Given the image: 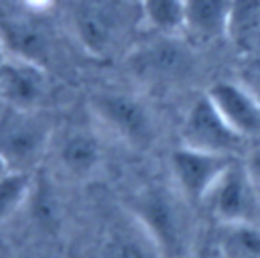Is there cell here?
I'll list each match as a JSON object with an SVG mask.
<instances>
[{
    "instance_id": "obj_1",
    "label": "cell",
    "mask_w": 260,
    "mask_h": 258,
    "mask_svg": "<svg viewBox=\"0 0 260 258\" xmlns=\"http://www.w3.org/2000/svg\"><path fill=\"white\" fill-rule=\"evenodd\" d=\"M193 203L171 183H148L132 193L126 209L144 225L165 258H187L195 250Z\"/></svg>"
},
{
    "instance_id": "obj_2",
    "label": "cell",
    "mask_w": 260,
    "mask_h": 258,
    "mask_svg": "<svg viewBox=\"0 0 260 258\" xmlns=\"http://www.w3.org/2000/svg\"><path fill=\"white\" fill-rule=\"evenodd\" d=\"M136 12H140V4L132 6L130 0H73L69 20L85 53L112 57L124 47Z\"/></svg>"
},
{
    "instance_id": "obj_3",
    "label": "cell",
    "mask_w": 260,
    "mask_h": 258,
    "mask_svg": "<svg viewBox=\"0 0 260 258\" xmlns=\"http://www.w3.org/2000/svg\"><path fill=\"white\" fill-rule=\"evenodd\" d=\"M55 126L43 110L0 106V154L10 171L32 173L49 154Z\"/></svg>"
},
{
    "instance_id": "obj_4",
    "label": "cell",
    "mask_w": 260,
    "mask_h": 258,
    "mask_svg": "<svg viewBox=\"0 0 260 258\" xmlns=\"http://www.w3.org/2000/svg\"><path fill=\"white\" fill-rule=\"evenodd\" d=\"M89 112L98 128L110 132L126 146L148 150L156 140L152 110L138 95L104 89L89 98Z\"/></svg>"
},
{
    "instance_id": "obj_5",
    "label": "cell",
    "mask_w": 260,
    "mask_h": 258,
    "mask_svg": "<svg viewBox=\"0 0 260 258\" xmlns=\"http://www.w3.org/2000/svg\"><path fill=\"white\" fill-rule=\"evenodd\" d=\"M197 67L193 47L181 35H156L128 51V69L144 83L156 87L187 81Z\"/></svg>"
},
{
    "instance_id": "obj_6",
    "label": "cell",
    "mask_w": 260,
    "mask_h": 258,
    "mask_svg": "<svg viewBox=\"0 0 260 258\" xmlns=\"http://www.w3.org/2000/svg\"><path fill=\"white\" fill-rule=\"evenodd\" d=\"M203 205L217 223H260V187L242 158L225 169Z\"/></svg>"
},
{
    "instance_id": "obj_7",
    "label": "cell",
    "mask_w": 260,
    "mask_h": 258,
    "mask_svg": "<svg viewBox=\"0 0 260 258\" xmlns=\"http://www.w3.org/2000/svg\"><path fill=\"white\" fill-rule=\"evenodd\" d=\"M179 136L181 144L185 146L234 158L242 156L246 142V138L240 136L217 112L207 93H201L189 104L179 128Z\"/></svg>"
},
{
    "instance_id": "obj_8",
    "label": "cell",
    "mask_w": 260,
    "mask_h": 258,
    "mask_svg": "<svg viewBox=\"0 0 260 258\" xmlns=\"http://www.w3.org/2000/svg\"><path fill=\"white\" fill-rule=\"evenodd\" d=\"M234 160V156L205 152L179 144L169 154L171 181L193 205H203L207 193L213 189V185Z\"/></svg>"
},
{
    "instance_id": "obj_9",
    "label": "cell",
    "mask_w": 260,
    "mask_h": 258,
    "mask_svg": "<svg viewBox=\"0 0 260 258\" xmlns=\"http://www.w3.org/2000/svg\"><path fill=\"white\" fill-rule=\"evenodd\" d=\"M49 93V75L45 65L8 57L0 65V106L20 110H43Z\"/></svg>"
},
{
    "instance_id": "obj_10",
    "label": "cell",
    "mask_w": 260,
    "mask_h": 258,
    "mask_svg": "<svg viewBox=\"0 0 260 258\" xmlns=\"http://www.w3.org/2000/svg\"><path fill=\"white\" fill-rule=\"evenodd\" d=\"M53 154L57 169L73 181L91 179L104 163V146L91 128L73 126L53 138Z\"/></svg>"
},
{
    "instance_id": "obj_11",
    "label": "cell",
    "mask_w": 260,
    "mask_h": 258,
    "mask_svg": "<svg viewBox=\"0 0 260 258\" xmlns=\"http://www.w3.org/2000/svg\"><path fill=\"white\" fill-rule=\"evenodd\" d=\"M225 122L246 140L260 134V102L240 81H215L205 91Z\"/></svg>"
},
{
    "instance_id": "obj_12",
    "label": "cell",
    "mask_w": 260,
    "mask_h": 258,
    "mask_svg": "<svg viewBox=\"0 0 260 258\" xmlns=\"http://www.w3.org/2000/svg\"><path fill=\"white\" fill-rule=\"evenodd\" d=\"M100 258H165L144 225L128 211L106 230Z\"/></svg>"
},
{
    "instance_id": "obj_13",
    "label": "cell",
    "mask_w": 260,
    "mask_h": 258,
    "mask_svg": "<svg viewBox=\"0 0 260 258\" xmlns=\"http://www.w3.org/2000/svg\"><path fill=\"white\" fill-rule=\"evenodd\" d=\"M232 0H185V30L193 43L225 39Z\"/></svg>"
},
{
    "instance_id": "obj_14",
    "label": "cell",
    "mask_w": 260,
    "mask_h": 258,
    "mask_svg": "<svg viewBox=\"0 0 260 258\" xmlns=\"http://www.w3.org/2000/svg\"><path fill=\"white\" fill-rule=\"evenodd\" d=\"M0 35L10 57L45 65L47 37L37 22L20 14H0Z\"/></svg>"
},
{
    "instance_id": "obj_15",
    "label": "cell",
    "mask_w": 260,
    "mask_h": 258,
    "mask_svg": "<svg viewBox=\"0 0 260 258\" xmlns=\"http://www.w3.org/2000/svg\"><path fill=\"white\" fill-rule=\"evenodd\" d=\"M225 39L242 57L260 55V0H232Z\"/></svg>"
},
{
    "instance_id": "obj_16",
    "label": "cell",
    "mask_w": 260,
    "mask_h": 258,
    "mask_svg": "<svg viewBox=\"0 0 260 258\" xmlns=\"http://www.w3.org/2000/svg\"><path fill=\"white\" fill-rule=\"evenodd\" d=\"M215 248L221 258H260V223H217Z\"/></svg>"
},
{
    "instance_id": "obj_17",
    "label": "cell",
    "mask_w": 260,
    "mask_h": 258,
    "mask_svg": "<svg viewBox=\"0 0 260 258\" xmlns=\"http://www.w3.org/2000/svg\"><path fill=\"white\" fill-rule=\"evenodd\" d=\"M140 16L156 35H183L185 0H140Z\"/></svg>"
},
{
    "instance_id": "obj_18",
    "label": "cell",
    "mask_w": 260,
    "mask_h": 258,
    "mask_svg": "<svg viewBox=\"0 0 260 258\" xmlns=\"http://www.w3.org/2000/svg\"><path fill=\"white\" fill-rule=\"evenodd\" d=\"M32 185V173L8 171L0 177V225L22 209V205L30 199Z\"/></svg>"
},
{
    "instance_id": "obj_19",
    "label": "cell",
    "mask_w": 260,
    "mask_h": 258,
    "mask_svg": "<svg viewBox=\"0 0 260 258\" xmlns=\"http://www.w3.org/2000/svg\"><path fill=\"white\" fill-rule=\"evenodd\" d=\"M39 197L35 199V217L37 221L43 225V228H55L57 225V207H55V201L53 197H49L51 193H45V191H39L37 193Z\"/></svg>"
},
{
    "instance_id": "obj_20",
    "label": "cell",
    "mask_w": 260,
    "mask_h": 258,
    "mask_svg": "<svg viewBox=\"0 0 260 258\" xmlns=\"http://www.w3.org/2000/svg\"><path fill=\"white\" fill-rule=\"evenodd\" d=\"M240 81L260 102V55L244 57V67H242V73H240Z\"/></svg>"
},
{
    "instance_id": "obj_21",
    "label": "cell",
    "mask_w": 260,
    "mask_h": 258,
    "mask_svg": "<svg viewBox=\"0 0 260 258\" xmlns=\"http://www.w3.org/2000/svg\"><path fill=\"white\" fill-rule=\"evenodd\" d=\"M20 2L24 4V8H26L30 14H41V12L49 10L55 0H20Z\"/></svg>"
},
{
    "instance_id": "obj_22",
    "label": "cell",
    "mask_w": 260,
    "mask_h": 258,
    "mask_svg": "<svg viewBox=\"0 0 260 258\" xmlns=\"http://www.w3.org/2000/svg\"><path fill=\"white\" fill-rule=\"evenodd\" d=\"M244 163H246V167H248L250 175L254 177V181L260 185V150H258V152H252V154H248Z\"/></svg>"
},
{
    "instance_id": "obj_23",
    "label": "cell",
    "mask_w": 260,
    "mask_h": 258,
    "mask_svg": "<svg viewBox=\"0 0 260 258\" xmlns=\"http://www.w3.org/2000/svg\"><path fill=\"white\" fill-rule=\"evenodd\" d=\"M187 258H221L217 248L211 246V248H195Z\"/></svg>"
},
{
    "instance_id": "obj_24",
    "label": "cell",
    "mask_w": 260,
    "mask_h": 258,
    "mask_svg": "<svg viewBox=\"0 0 260 258\" xmlns=\"http://www.w3.org/2000/svg\"><path fill=\"white\" fill-rule=\"evenodd\" d=\"M10 55H8V49H6V45H4V39H2V35H0V65L8 59Z\"/></svg>"
},
{
    "instance_id": "obj_25",
    "label": "cell",
    "mask_w": 260,
    "mask_h": 258,
    "mask_svg": "<svg viewBox=\"0 0 260 258\" xmlns=\"http://www.w3.org/2000/svg\"><path fill=\"white\" fill-rule=\"evenodd\" d=\"M8 171H10V167H8V163L4 160V156L0 154V177H2V175H6Z\"/></svg>"
},
{
    "instance_id": "obj_26",
    "label": "cell",
    "mask_w": 260,
    "mask_h": 258,
    "mask_svg": "<svg viewBox=\"0 0 260 258\" xmlns=\"http://www.w3.org/2000/svg\"><path fill=\"white\" fill-rule=\"evenodd\" d=\"M258 187H260V185H258Z\"/></svg>"
}]
</instances>
